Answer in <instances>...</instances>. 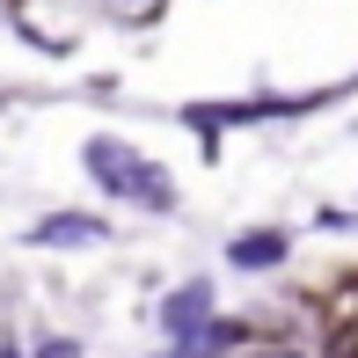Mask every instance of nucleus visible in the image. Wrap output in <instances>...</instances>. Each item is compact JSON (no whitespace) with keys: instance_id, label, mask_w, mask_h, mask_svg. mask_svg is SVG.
<instances>
[{"instance_id":"423d86ee","label":"nucleus","mask_w":358,"mask_h":358,"mask_svg":"<svg viewBox=\"0 0 358 358\" xmlns=\"http://www.w3.org/2000/svg\"><path fill=\"white\" fill-rule=\"evenodd\" d=\"M183 124L205 139V154H220V132H227V124H220V103H190V110H183Z\"/></svg>"},{"instance_id":"39448f33","label":"nucleus","mask_w":358,"mask_h":358,"mask_svg":"<svg viewBox=\"0 0 358 358\" xmlns=\"http://www.w3.org/2000/svg\"><path fill=\"white\" fill-rule=\"evenodd\" d=\"M256 344V329L241 315H205V336H198V351H249Z\"/></svg>"},{"instance_id":"20e7f679","label":"nucleus","mask_w":358,"mask_h":358,"mask_svg":"<svg viewBox=\"0 0 358 358\" xmlns=\"http://www.w3.org/2000/svg\"><path fill=\"white\" fill-rule=\"evenodd\" d=\"M103 234H110V227L88 220V213H52V220L29 227V241H37V249H95Z\"/></svg>"},{"instance_id":"f257e3e1","label":"nucleus","mask_w":358,"mask_h":358,"mask_svg":"<svg viewBox=\"0 0 358 358\" xmlns=\"http://www.w3.org/2000/svg\"><path fill=\"white\" fill-rule=\"evenodd\" d=\"M88 176L110 190V198H132V205H146V213H169L176 205L169 176H161L154 161H139L132 146H117V139H88Z\"/></svg>"},{"instance_id":"7ed1b4c3","label":"nucleus","mask_w":358,"mask_h":358,"mask_svg":"<svg viewBox=\"0 0 358 358\" xmlns=\"http://www.w3.org/2000/svg\"><path fill=\"white\" fill-rule=\"evenodd\" d=\"M285 256H292L285 227H249V234L227 241V264H234V271H278Z\"/></svg>"},{"instance_id":"f03ea898","label":"nucleus","mask_w":358,"mask_h":358,"mask_svg":"<svg viewBox=\"0 0 358 358\" xmlns=\"http://www.w3.org/2000/svg\"><path fill=\"white\" fill-rule=\"evenodd\" d=\"M205 315H213V285H205V278L176 285L169 300H161V329H169V344H176V351H198V336H205Z\"/></svg>"}]
</instances>
